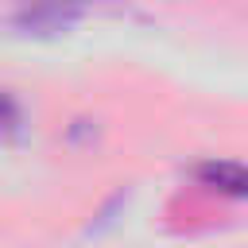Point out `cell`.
Wrapping results in <instances>:
<instances>
[{
	"instance_id": "obj_1",
	"label": "cell",
	"mask_w": 248,
	"mask_h": 248,
	"mask_svg": "<svg viewBox=\"0 0 248 248\" xmlns=\"http://www.w3.org/2000/svg\"><path fill=\"white\" fill-rule=\"evenodd\" d=\"M89 12V0H23L12 12V31L19 35H35V39H50L70 31L81 16Z\"/></svg>"
},
{
	"instance_id": "obj_2",
	"label": "cell",
	"mask_w": 248,
	"mask_h": 248,
	"mask_svg": "<svg viewBox=\"0 0 248 248\" xmlns=\"http://www.w3.org/2000/svg\"><path fill=\"white\" fill-rule=\"evenodd\" d=\"M194 178L205 190H217V194H229V198H248V163L205 159V163L194 167Z\"/></svg>"
},
{
	"instance_id": "obj_3",
	"label": "cell",
	"mask_w": 248,
	"mask_h": 248,
	"mask_svg": "<svg viewBox=\"0 0 248 248\" xmlns=\"http://www.w3.org/2000/svg\"><path fill=\"white\" fill-rule=\"evenodd\" d=\"M19 128V108H16V101L0 89V132H16Z\"/></svg>"
}]
</instances>
